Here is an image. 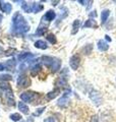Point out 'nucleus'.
Listing matches in <instances>:
<instances>
[{
    "instance_id": "1",
    "label": "nucleus",
    "mask_w": 116,
    "mask_h": 122,
    "mask_svg": "<svg viewBox=\"0 0 116 122\" xmlns=\"http://www.w3.org/2000/svg\"><path fill=\"white\" fill-rule=\"evenodd\" d=\"M34 98H35V94L34 93H29V92L21 95V99L25 102H32L34 100Z\"/></svg>"
},
{
    "instance_id": "2",
    "label": "nucleus",
    "mask_w": 116,
    "mask_h": 122,
    "mask_svg": "<svg viewBox=\"0 0 116 122\" xmlns=\"http://www.w3.org/2000/svg\"><path fill=\"white\" fill-rule=\"evenodd\" d=\"M17 83L19 86H22V87H26L30 85V81L26 76H19L18 81H17Z\"/></svg>"
},
{
    "instance_id": "3",
    "label": "nucleus",
    "mask_w": 116,
    "mask_h": 122,
    "mask_svg": "<svg viewBox=\"0 0 116 122\" xmlns=\"http://www.w3.org/2000/svg\"><path fill=\"white\" fill-rule=\"evenodd\" d=\"M79 65V56H72L71 59H70V66L73 68V69H76Z\"/></svg>"
},
{
    "instance_id": "4",
    "label": "nucleus",
    "mask_w": 116,
    "mask_h": 122,
    "mask_svg": "<svg viewBox=\"0 0 116 122\" xmlns=\"http://www.w3.org/2000/svg\"><path fill=\"white\" fill-rule=\"evenodd\" d=\"M1 9L8 13L10 11V9H11V6H10L9 3H3V4H1Z\"/></svg>"
},
{
    "instance_id": "5",
    "label": "nucleus",
    "mask_w": 116,
    "mask_h": 122,
    "mask_svg": "<svg viewBox=\"0 0 116 122\" xmlns=\"http://www.w3.org/2000/svg\"><path fill=\"white\" fill-rule=\"evenodd\" d=\"M54 16H55V13H54L53 11H48V12L46 13V15H45V18H47L48 20H51L54 18Z\"/></svg>"
},
{
    "instance_id": "6",
    "label": "nucleus",
    "mask_w": 116,
    "mask_h": 122,
    "mask_svg": "<svg viewBox=\"0 0 116 122\" xmlns=\"http://www.w3.org/2000/svg\"><path fill=\"white\" fill-rule=\"evenodd\" d=\"M36 47H39V48H41V49H45L47 46H46V43L43 41H38L37 43H36Z\"/></svg>"
},
{
    "instance_id": "7",
    "label": "nucleus",
    "mask_w": 116,
    "mask_h": 122,
    "mask_svg": "<svg viewBox=\"0 0 116 122\" xmlns=\"http://www.w3.org/2000/svg\"><path fill=\"white\" fill-rule=\"evenodd\" d=\"M99 48L101 49V50H107V49H108V46H107L105 43H104L103 41H100V42H99Z\"/></svg>"
},
{
    "instance_id": "8",
    "label": "nucleus",
    "mask_w": 116,
    "mask_h": 122,
    "mask_svg": "<svg viewBox=\"0 0 116 122\" xmlns=\"http://www.w3.org/2000/svg\"><path fill=\"white\" fill-rule=\"evenodd\" d=\"M19 109L22 110L24 113H28V107H26L24 103H19Z\"/></svg>"
},
{
    "instance_id": "9",
    "label": "nucleus",
    "mask_w": 116,
    "mask_h": 122,
    "mask_svg": "<svg viewBox=\"0 0 116 122\" xmlns=\"http://www.w3.org/2000/svg\"><path fill=\"white\" fill-rule=\"evenodd\" d=\"M109 15V11L108 10H105L104 12L102 13V20H103V21H105V20L107 18V16Z\"/></svg>"
},
{
    "instance_id": "10",
    "label": "nucleus",
    "mask_w": 116,
    "mask_h": 122,
    "mask_svg": "<svg viewBox=\"0 0 116 122\" xmlns=\"http://www.w3.org/2000/svg\"><path fill=\"white\" fill-rule=\"evenodd\" d=\"M11 119L14 120V121H17L21 119V116L18 115V114H13V115H11Z\"/></svg>"
},
{
    "instance_id": "11",
    "label": "nucleus",
    "mask_w": 116,
    "mask_h": 122,
    "mask_svg": "<svg viewBox=\"0 0 116 122\" xmlns=\"http://www.w3.org/2000/svg\"><path fill=\"white\" fill-rule=\"evenodd\" d=\"M92 122H99V119H98V117L97 116H94L92 118Z\"/></svg>"
},
{
    "instance_id": "12",
    "label": "nucleus",
    "mask_w": 116,
    "mask_h": 122,
    "mask_svg": "<svg viewBox=\"0 0 116 122\" xmlns=\"http://www.w3.org/2000/svg\"><path fill=\"white\" fill-rule=\"evenodd\" d=\"M44 122H54V119H53V118H51V117H49V118H47V119H46Z\"/></svg>"
},
{
    "instance_id": "13",
    "label": "nucleus",
    "mask_w": 116,
    "mask_h": 122,
    "mask_svg": "<svg viewBox=\"0 0 116 122\" xmlns=\"http://www.w3.org/2000/svg\"><path fill=\"white\" fill-rule=\"evenodd\" d=\"M4 69V66H3V64L0 63V70H3Z\"/></svg>"
}]
</instances>
